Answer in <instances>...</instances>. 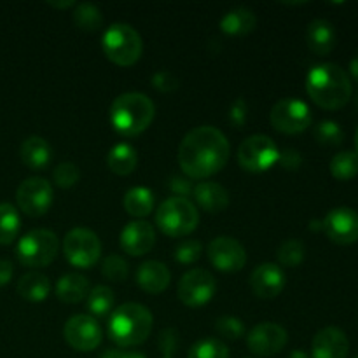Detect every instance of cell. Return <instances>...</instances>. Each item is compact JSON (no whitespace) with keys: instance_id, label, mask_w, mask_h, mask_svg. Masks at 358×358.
<instances>
[{"instance_id":"f907efd6","label":"cell","mask_w":358,"mask_h":358,"mask_svg":"<svg viewBox=\"0 0 358 358\" xmlns=\"http://www.w3.org/2000/svg\"><path fill=\"white\" fill-rule=\"evenodd\" d=\"M49 6H52V7H72V6H76V3L73 2H49Z\"/></svg>"},{"instance_id":"52a82bcc","label":"cell","mask_w":358,"mask_h":358,"mask_svg":"<svg viewBox=\"0 0 358 358\" xmlns=\"http://www.w3.org/2000/svg\"><path fill=\"white\" fill-rule=\"evenodd\" d=\"M58 236L49 229H34L24 234L16 247L17 261L30 268H44L58 255Z\"/></svg>"},{"instance_id":"b9f144b4","label":"cell","mask_w":358,"mask_h":358,"mask_svg":"<svg viewBox=\"0 0 358 358\" xmlns=\"http://www.w3.org/2000/svg\"><path fill=\"white\" fill-rule=\"evenodd\" d=\"M247 103H245L243 98H238L236 101L233 103V107H231V122H234V126H238V128H241V126L247 122Z\"/></svg>"},{"instance_id":"7c38bea8","label":"cell","mask_w":358,"mask_h":358,"mask_svg":"<svg viewBox=\"0 0 358 358\" xmlns=\"http://www.w3.org/2000/svg\"><path fill=\"white\" fill-rule=\"evenodd\" d=\"M52 185L42 177L27 178L16 191L17 206L28 217H42L52 205Z\"/></svg>"},{"instance_id":"83f0119b","label":"cell","mask_w":358,"mask_h":358,"mask_svg":"<svg viewBox=\"0 0 358 358\" xmlns=\"http://www.w3.org/2000/svg\"><path fill=\"white\" fill-rule=\"evenodd\" d=\"M124 210L133 217H147L154 208V196L147 187H133L122 199Z\"/></svg>"},{"instance_id":"603a6c76","label":"cell","mask_w":358,"mask_h":358,"mask_svg":"<svg viewBox=\"0 0 358 358\" xmlns=\"http://www.w3.org/2000/svg\"><path fill=\"white\" fill-rule=\"evenodd\" d=\"M51 145L42 136H28L21 143V161L30 170H44L51 163Z\"/></svg>"},{"instance_id":"3957f363","label":"cell","mask_w":358,"mask_h":358,"mask_svg":"<svg viewBox=\"0 0 358 358\" xmlns=\"http://www.w3.org/2000/svg\"><path fill=\"white\" fill-rule=\"evenodd\" d=\"M156 107L147 94L129 91L112 101L108 119L115 131L122 136H136L145 131L152 122Z\"/></svg>"},{"instance_id":"7dc6e473","label":"cell","mask_w":358,"mask_h":358,"mask_svg":"<svg viewBox=\"0 0 358 358\" xmlns=\"http://www.w3.org/2000/svg\"><path fill=\"white\" fill-rule=\"evenodd\" d=\"M350 72H352V76L355 77V80L358 83V56L352 59V63H350Z\"/></svg>"},{"instance_id":"30bf717a","label":"cell","mask_w":358,"mask_h":358,"mask_svg":"<svg viewBox=\"0 0 358 358\" xmlns=\"http://www.w3.org/2000/svg\"><path fill=\"white\" fill-rule=\"evenodd\" d=\"M269 119L276 131L283 133V135H297L311 124L313 117H311L310 107L303 100L283 98L273 105Z\"/></svg>"},{"instance_id":"277c9868","label":"cell","mask_w":358,"mask_h":358,"mask_svg":"<svg viewBox=\"0 0 358 358\" xmlns=\"http://www.w3.org/2000/svg\"><path fill=\"white\" fill-rule=\"evenodd\" d=\"M107 327L108 336L117 346L142 345L152 331V313L143 304L126 303L112 311Z\"/></svg>"},{"instance_id":"11a10c76","label":"cell","mask_w":358,"mask_h":358,"mask_svg":"<svg viewBox=\"0 0 358 358\" xmlns=\"http://www.w3.org/2000/svg\"><path fill=\"white\" fill-rule=\"evenodd\" d=\"M164 358H170V357H164Z\"/></svg>"},{"instance_id":"681fc988","label":"cell","mask_w":358,"mask_h":358,"mask_svg":"<svg viewBox=\"0 0 358 358\" xmlns=\"http://www.w3.org/2000/svg\"><path fill=\"white\" fill-rule=\"evenodd\" d=\"M289 358H308V355L303 352V350H294V352L289 355Z\"/></svg>"},{"instance_id":"9a60e30c","label":"cell","mask_w":358,"mask_h":358,"mask_svg":"<svg viewBox=\"0 0 358 358\" xmlns=\"http://www.w3.org/2000/svg\"><path fill=\"white\" fill-rule=\"evenodd\" d=\"M322 231L338 245L355 243L358 241V213L350 206L332 208L322 220Z\"/></svg>"},{"instance_id":"9f6ffc18","label":"cell","mask_w":358,"mask_h":358,"mask_svg":"<svg viewBox=\"0 0 358 358\" xmlns=\"http://www.w3.org/2000/svg\"><path fill=\"white\" fill-rule=\"evenodd\" d=\"M355 358H358V357H355Z\"/></svg>"},{"instance_id":"44dd1931","label":"cell","mask_w":358,"mask_h":358,"mask_svg":"<svg viewBox=\"0 0 358 358\" xmlns=\"http://www.w3.org/2000/svg\"><path fill=\"white\" fill-rule=\"evenodd\" d=\"M194 199L205 212L219 213L229 206V192L217 182H201L194 187Z\"/></svg>"},{"instance_id":"836d02e7","label":"cell","mask_w":358,"mask_h":358,"mask_svg":"<svg viewBox=\"0 0 358 358\" xmlns=\"http://www.w3.org/2000/svg\"><path fill=\"white\" fill-rule=\"evenodd\" d=\"M306 255V247L301 240H287L280 245L278 252H276V259L285 268H297L301 262L304 261Z\"/></svg>"},{"instance_id":"484cf974","label":"cell","mask_w":358,"mask_h":358,"mask_svg":"<svg viewBox=\"0 0 358 358\" xmlns=\"http://www.w3.org/2000/svg\"><path fill=\"white\" fill-rule=\"evenodd\" d=\"M16 290L23 299L30 301V303H41V301H44L45 297L49 296L51 283H49L45 275L31 271L21 276L20 282H17Z\"/></svg>"},{"instance_id":"e575fe53","label":"cell","mask_w":358,"mask_h":358,"mask_svg":"<svg viewBox=\"0 0 358 358\" xmlns=\"http://www.w3.org/2000/svg\"><path fill=\"white\" fill-rule=\"evenodd\" d=\"M315 138L320 142L322 145H339L345 138L343 128L336 121H322L320 124L315 128Z\"/></svg>"},{"instance_id":"7a4b0ae2","label":"cell","mask_w":358,"mask_h":358,"mask_svg":"<svg viewBox=\"0 0 358 358\" xmlns=\"http://www.w3.org/2000/svg\"><path fill=\"white\" fill-rule=\"evenodd\" d=\"M306 91L318 107L336 110L345 107L352 98V80L345 69L336 63H322L308 73Z\"/></svg>"},{"instance_id":"d590c367","label":"cell","mask_w":358,"mask_h":358,"mask_svg":"<svg viewBox=\"0 0 358 358\" xmlns=\"http://www.w3.org/2000/svg\"><path fill=\"white\" fill-rule=\"evenodd\" d=\"M129 266L121 255H108L103 261V266H101V275L105 276L110 282H124L128 278Z\"/></svg>"},{"instance_id":"d4e9b609","label":"cell","mask_w":358,"mask_h":358,"mask_svg":"<svg viewBox=\"0 0 358 358\" xmlns=\"http://www.w3.org/2000/svg\"><path fill=\"white\" fill-rule=\"evenodd\" d=\"M257 24V17L247 7H236V9H231L229 13H226L220 20V30L227 35H247Z\"/></svg>"},{"instance_id":"ba28073f","label":"cell","mask_w":358,"mask_h":358,"mask_svg":"<svg viewBox=\"0 0 358 358\" xmlns=\"http://www.w3.org/2000/svg\"><path fill=\"white\" fill-rule=\"evenodd\" d=\"M63 254L73 268H91L101 255L100 238L86 227H73L63 240Z\"/></svg>"},{"instance_id":"8d00e7d4","label":"cell","mask_w":358,"mask_h":358,"mask_svg":"<svg viewBox=\"0 0 358 358\" xmlns=\"http://www.w3.org/2000/svg\"><path fill=\"white\" fill-rule=\"evenodd\" d=\"M203 254V245L198 240H184L175 248V261L180 264H194Z\"/></svg>"},{"instance_id":"60d3db41","label":"cell","mask_w":358,"mask_h":358,"mask_svg":"<svg viewBox=\"0 0 358 358\" xmlns=\"http://www.w3.org/2000/svg\"><path fill=\"white\" fill-rule=\"evenodd\" d=\"M152 83H154V87L163 91V93H170V91L177 90L178 87V80L175 79L168 70H161V72H157L156 76L152 77Z\"/></svg>"},{"instance_id":"2e32d148","label":"cell","mask_w":358,"mask_h":358,"mask_svg":"<svg viewBox=\"0 0 358 358\" xmlns=\"http://www.w3.org/2000/svg\"><path fill=\"white\" fill-rule=\"evenodd\" d=\"M289 341L285 329L273 322H262L255 325L247 336V346L254 355L273 357L282 352Z\"/></svg>"},{"instance_id":"cb8c5ba5","label":"cell","mask_w":358,"mask_h":358,"mask_svg":"<svg viewBox=\"0 0 358 358\" xmlns=\"http://www.w3.org/2000/svg\"><path fill=\"white\" fill-rule=\"evenodd\" d=\"M87 294H90V282L86 276L77 275V273H69L56 283V297L62 303L77 304L86 299Z\"/></svg>"},{"instance_id":"5b68a950","label":"cell","mask_w":358,"mask_h":358,"mask_svg":"<svg viewBox=\"0 0 358 358\" xmlns=\"http://www.w3.org/2000/svg\"><path fill=\"white\" fill-rule=\"evenodd\" d=\"M199 213L187 198L164 199L156 212V224L163 234L170 238H184L198 227Z\"/></svg>"},{"instance_id":"8992f818","label":"cell","mask_w":358,"mask_h":358,"mask_svg":"<svg viewBox=\"0 0 358 358\" xmlns=\"http://www.w3.org/2000/svg\"><path fill=\"white\" fill-rule=\"evenodd\" d=\"M101 48L105 56L119 66L135 65L143 51L140 34L126 23L110 24L101 38Z\"/></svg>"},{"instance_id":"bcb514c9","label":"cell","mask_w":358,"mask_h":358,"mask_svg":"<svg viewBox=\"0 0 358 358\" xmlns=\"http://www.w3.org/2000/svg\"><path fill=\"white\" fill-rule=\"evenodd\" d=\"M122 355H124L122 350H108V352H105L100 358H122Z\"/></svg>"},{"instance_id":"f5cc1de1","label":"cell","mask_w":358,"mask_h":358,"mask_svg":"<svg viewBox=\"0 0 358 358\" xmlns=\"http://www.w3.org/2000/svg\"><path fill=\"white\" fill-rule=\"evenodd\" d=\"M355 147H357L355 152L358 154V128H357V133H355Z\"/></svg>"},{"instance_id":"ab89813d","label":"cell","mask_w":358,"mask_h":358,"mask_svg":"<svg viewBox=\"0 0 358 358\" xmlns=\"http://www.w3.org/2000/svg\"><path fill=\"white\" fill-rule=\"evenodd\" d=\"M278 163L282 164L285 170H290V171H296L299 170L301 164H303V156H301V152L297 149H292V147H287L283 152H280V157H278Z\"/></svg>"},{"instance_id":"c3c4849f","label":"cell","mask_w":358,"mask_h":358,"mask_svg":"<svg viewBox=\"0 0 358 358\" xmlns=\"http://www.w3.org/2000/svg\"><path fill=\"white\" fill-rule=\"evenodd\" d=\"M122 358H145V355L140 352H124V355Z\"/></svg>"},{"instance_id":"db71d44e","label":"cell","mask_w":358,"mask_h":358,"mask_svg":"<svg viewBox=\"0 0 358 358\" xmlns=\"http://www.w3.org/2000/svg\"><path fill=\"white\" fill-rule=\"evenodd\" d=\"M357 107H358V94H357Z\"/></svg>"},{"instance_id":"d6986e66","label":"cell","mask_w":358,"mask_h":358,"mask_svg":"<svg viewBox=\"0 0 358 358\" xmlns=\"http://www.w3.org/2000/svg\"><path fill=\"white\" fill-rule=\"evenodd\" d=\"M348 352V336L339 327L322 329L311 343V357L313 358H346Z\"/></svg>"},{"instance_id":"7402d4cb","label":"cell","mask_w":358,"mask_h":358,"mask_svg":"<svg viewBox=\"0 0 358 358\" xmlns=\"http://www.w3.org/2000/svg\"><path fill=\"white\" fill-rule=\"evenodd\" d=\"M306 42L308 48L315 52V55H329L336 45V28L331 21L327 20H313L308 24L306 30Z\"/></svg>"},{"instance_id":"ee69618b","label":"cell","mask_w":358,"mask_h":358,"mask_svg":"<svg viewBox=\"0 0 358 358\" xmlns=\"http://www.w3.org/2000/svg\"><path fill=\"white\" fill-rule=\"evenodd\" d=\"M177 332L173 331V329H166V331L161 332V338H159V343H161V350H163L164 357H170L171 352L175 350V346H177Z\"/></svg>"},{"instance_id":"4fadbf2b","label":"cell","mask_w":358,"mask_h":358,"mask_svg":"<svg viewBox=\"0 0 358 358\" xmlns=\"http://www.w3.org/2000/svg\"><path fill=\"white\" fill-rule=\"evenodd\" d=\"M66 345L77 352H93L101 343V329L98 322L90 315H76L63 327Z\"/></svg>"},{"instance_id":"9c48e42d","label":"cell","mask_w":358,"mask_h":358,"mask_svg":"<svg viewBox=\"0 0 358 358\" xmlns=\"http://www.w3.org/2000/svg\"><path fill=\"white\" fill-rule=\"evenodd\" d=\"M280 150L268 135H252L238 147V163L243 170L261 173L278 163Z\"/></svg>"},{"instance_id":"f546056e","label":"cell","mask_w":358,"mask_h":358,"mask_svg":"<svg viewBox=\"0 0 358 358\" xmlns=\"http://www.w3.org/2000/svg\"><path fill=\"white\" fill-rule=\"evenodd\" d=\"M114 301V292L105 285L94 287L87 294V308H90L91 315L98 318H105L112 313Z\"/></svg>"},{"instance_id":"4316f807","label":"cell","mask_w":358,"mask_h":358,"mask_svg":"<svg viewBox=\"0 0 358 358\" xmlns=\"http://www.w3.org/2000/svg\"><path fill=\"white\" fill-rule=\"evenodd\" d=\"M138 156L129 143H117L107 156V164L115 175H129L136 168Z\"/></svg>"},{"instance_id":"ac0fdd59","label":"cell","mask_w":358,"mask_h":358,"mask_svg":"<svg viewBox=\"0 0 358 358\" xmlns=\"http://www.w3.org/2000/svg\"><path fill=\"white\" fill-rule=\"evenodd\" d=\"M156 243V231L145 220H135V222L126 224L121 231V247L126 254L133 257L145 255L152 250Z\"/></svg>"},{"instance_id":"74e56055","label":"cell","mask_w":358,"mask_h":358,"mask_svg":"<svg viewBox=\"0 0 358 358\" xmlns=\"http://www.w3.org/2000/svg\"><path fill=\"white\" fill-rule=\"evenodd\" d=\"M52 178H55V184L62 189H70L77 184V180L80 178V171L77 168V164L73 163H62L55 168L52 171Z\"/></svg>"},{"instance_id":"ffe728a7","label":"cell","mask_w":358,"mask_h":358,"mask_svg":"<svg viewBox=\"0 0 358 358\" xmlns=\"http://www.w3.org/2000/svg\"><path fill=\"white\" fill-rule=\"evenodd\" d=\"M170 269L159 261H147L136 269V283L147 294L157 296L170 285Z\"/></svg>"},{"instance_id":"f35d334b","label":"cell","mask_w":358,"mask_h":358,"mask_svg":"<svg viewBox=\"0 0 358 358\" xmlns=\"http://www.w3.org/2000/svg\"><path fill=\"white\" fill-rule=\"evenodd\" d=\"M215 331L226 339H240L245 334V325L236 317H220L215 322Z\"/></svg>"},{"instance_id":"d6a6232c","label":"cell","mask_w":358,"mask_h":358,"mask_svg":"<svg viewBox=\"0 0 358 358\" xmlns=\"http://www.w3.org/2000/svg\"><path fill=\"white\" fill-rule=\"evenodd\" d=\"M187 358H229V348L220 339H199L191 346Z\"/></svg>"},{"instance_id":"7bdbcfd3","label":"cell","mask_w":358,"mask_h":358,"mask_svg":"<svg viewBox=\"0 0 358 358\" xmlns=\"http://www.w3.org/2000/svg\"><path fill=\"white\" fill-rule=\"evenodd\" d=\"M168 187H170L171 192H175L178 198H185V196H189L192 191H194L191 180H189V178H182V177L171 178L170 184H168Z\"/></svg>"},{"instance_id":"8fae6325","label":"cell","mask_w":358,"mask_h":358,"mask_svg":"<svg viewBox=\"0 0 358 358\" xmlns=\"http://www.w3.org/2000/svg\"><path fill=\"white\" fill-rule=\"evenodd\" d=\"M217 292V282L206 269L196 268L185 273L178 282L177 296L187 308H201L213 299Z\"/></svg>"},{"instance_id":"f6af8a7d","label":"cell","mask_w":358,"mask_h":358,"mask_svg":"<svg viewBox=\"0 0 358 358\" xmlns=\"http://www.w3.org/2000/svg\"><path fill=\"white\" fill-rule=\"evenodd\" d=\"M13 264H10V261H7V259H0V287L7 285V283L10 282V278H13Z\"/></svg>"},{"instance_id":"4dcf8cb0","label":"cell","mask_w":358,"mask_h":358,"mask_svg":"<svg viewBox=\"0 0 358 358\" xmlns=\"http://www.w3.org/2000/svg\"><path fill=\"white\" fill-rule=\"evenodd\" d=\"M73 21L77 27L84 31H96L103 24V14L98 9V6L91 2L77 3L73 10Z\"/></svg>"},{"instance_id":"6da1fadb","label":"cell","mask_w":358,"mask_h":358,"mask_svg":"<svg viewBox=\"0 0 358 358\" xmlns=\"http://www.w3.org/2000/svg\"><path fill=\"white\" fill-rule=\"evenodd\" d=\"M231 147L226 135L215 126L191 129L178 147V164L189 178H208L219 173L229 161Z\"/></svg>"},{"instance_id":"f1b7e54d","label":"cell","mask_w":358,"mask_h":358,"mask_svg":"<svg viewBox=\"0 0 358 358\" xmlns=\"http://www.w3.org/2000/svg\"><path fill=\"white\" fill-rule=\"evenodd\" d=\"M21 219L10 203H0V245H10L20 233Z\"/></svg>"},{"instance_id":"816d5d0a","label":"cell","mask_w":358,"mask_h":358,"mask_svg":"<svg viewBox=\"0 0 358 358\" xmlns=\"http://www.w3.org/2000/svg\"><path fill=\"white\" fill-rule=\"evenodd\" d=\"M310 229H313V231H320L322 229V220H311V224H310Z\"/></svg>"},{"instance_id":"e0dca14e","label":"cell","mask_w":358,"mask_h":358,"mask_svg":"<svg viewBox=\"0 0 358 358\" xmlns=\"http://www.w3.org/2000/svg\"><path fill=\"white\" fill-rule=\"evenodd\" d=\"M248 283H250L252 292L257 297L273 299L282 294L283 287H285V273L280 266L273 264V262H264L252 271Z\"/></svg>"},{"instance_id":"5bb4252c","label":"cell","mask_w":358,"mask_h":358,"mask_svg":"<svg viewBox=\"0 0 358 358\" xmlns=\"http://www.w3.org/2000/svg\"><path fill=\"white\" fill-rule=\"evenodd\" d=\"M206 254L213 268L224 273L241 271L247 264V250L231 236H219L210 241Z\"/></svg>"},{"instance_id":"1f68e13d","label":"cell","mask_w":358,"mask_h":358,"mask_svg":"<svg viewBox=\"0 0 358 358\" xmlns=\"http://www.w3.org/2000/svg\"><path fill=\"white\" fill-rule=\"evenodd\" d=\"M331 173L338 180H350L358 173V154L355 150H343L331 161Z\"/></svg>"}]
</instances>
